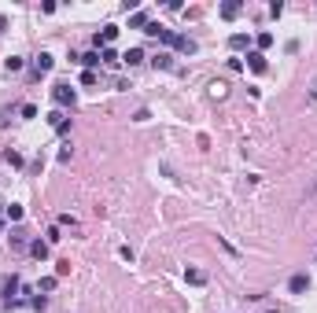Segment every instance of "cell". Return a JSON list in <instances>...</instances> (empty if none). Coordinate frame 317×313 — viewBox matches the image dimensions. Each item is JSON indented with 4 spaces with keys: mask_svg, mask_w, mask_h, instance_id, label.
I'll return each mask as SVG.
<instances>
[{
    "mask_svg": "<svg viewBox=\"0 0 317 313\" xmlns=\"http://www.w3.org/2000/svg\"><path fill=\"white\" fill-rule=\"evenodd\" d=\"M22 55H7V59H4V66H7V74H18V70H22Z\"/></svg>",
    "mask_w": 317,
    "mask_h": 313,
    "instance_id": "18",
    "label": "cell"
},
{
    "mask_svg": "<svg viewBox=\"0 0 317 313\" xmlns=\"http://www.w3.org/2000/svg\"><path fill=\"white\" fill-rule=\"evenodd\" d=\"M210 96H214V100H225V96H229V85H225V81H210Z\"/></svg>",
    "mask_w": 317,
    "mask_h": 313,
    "instance_id": "17",
    "label": "cell"
},
{
    "mask_svg": "<svg viewBox=\"0 0 317 313\" xmlns=\"http://www.w3.org/2000/svg\"><path fill=\"white\" fill-rule=\"evenodd\" d=\"M22 247H26V240H22V236L15 232V236H11V251H22Z\"/></svg>",
    "mask_w": 317,
    "mask_h": 313,
    "instance_id": "26",
    "label": "cell"
},
{
    "mask_svg": "<svg viewBox=\"0 0 317 313\" xmlns=\"http://www.w3.org/2000/svg\"><path fill=\"white\" fill-rule=\"evenodd\" d=\"M55 284H59V277H41V284H37V295H41V291H55Z\"/></svg>",
    "mask_w": 317,
    "mask_h": 313,
    "instance_id": "20",
    "label": "cell"
},
{
    "mask_svg": "<svg viewBox=\"0 0 317 313\" xmlns=\"http://www.w3.org/2000/svg\"><path fill=\"white\" fill-rule=\"evenodd\" d=\"M148 22H152V15H148V11H133V15H129V30H148Z\"/></svg>",
    "mask_w": 317,
    "mask_h": 313,
    "instance_id": "8",
    "label": "cell"
},
{
    "mask_svg": "<svg viewBox=\"0 0 317 313\" xmlns=\"http://www.w3.org/2000/svg\"><path fill=\"white\" fill-rule=\"evenodd\" d=\"M18 288H22V280H18L15 273H11V277H4V280H0V295H4V306H7V310L15 306V291H18Z\"/></svg>",
    "mask_w": 317,
    "mask_h": 313,
    "instance_id": "2",
    "label": "cell"
},
{
    "mask_svg": "<svg viewBox=\"0 0 317 313\" xmlns=\"http://www.w3.org/2000/svg\"><path fill=\"white\" fill-rule=\"evenodd\" d=\"M18 115H22V118H37V107H33V103H22V107H18Z\"/></svg>",
    "mask_w": 317,
    "mask_h": 313,
    "instance_id": "23",
    "label": "cell"
},
{
    "mask_svg": "<svg viewBox=\"0 0 317 313\" xmlns=\"http://www.w3.org/2000/svg\"><path fill=\"white\" fill-rule=\"evenodd\" d=\"M240 11H244V4H236V0H225V4L218 7V15L225 18V22H232V18H236Z\"/></svg>",
    "mask_w": 317,
    "mask_h": 313,
    "instance_id": "6",
    "label": "cell"
},
{
    "mask_svg": "<svg viewBox=\"0 0 317 313\" xmlns=\"http://www.w3.org/2000/svg\"><path fill=\"white\" fill-rule=\"evenodd\" d=\"M247 66H251L255 74H266V70H269V63H266L262 52H247Z\"/></svg>",
    "mask_w": 317,
    "mask_h": 313,
    "instance_id": "7",
    "label": "cell"
},
{
    "mask_svg": "<svg viewBox=\"0 0 317 313\" xmlns=\"http://www.w3.org/2000/svg\"><path fill=\"white\" fill-rule=\"evenodd\" d=\"M63 240V232H59V225H55V229H48V243H59Z\"/></svg>",
    "mask_w": 317,
    "mask_h": 313,
    "instance_id": "27",
    "label": "cell"
},
{
    "mask_svg": "<svg viewBox=\"0 0 317 313\" xmlns=\"http://www.w3.org/2000/svg\"><path fill=\"white\" fill-rule=\"evenodd\" d=\"M177 52H181V55H195V52H199V44H195L192 37H177Z\"/></svg>",
    "mask_w": 317,
    "mask_h": 313,
    "instance_id": "10",
    "label": "cell"
},
{
    "mask_svg": "<svg viewBox=\"0 0 317 313\" xmlns=\"http://www.w3.org/2000/svg\"><path fill=\"white\" fill-rule=\"evenodd\" d=\"M55 277H70V262H67V258L55 262Z\"/></svg>",
    "mask_w": 317,
    "mask_h": 313,
    "instance_id": "22",
    "label": "cell"
},
{
    "mask_svg": "<svg viewBox=\"0 0 317 313\" xmlns=\"http://www.w3.org/2000/svg\"><path fill=\"white\" fill-rule=\"evenodd\" d=\"M310 199H317V181H314V188H310Z\"/></svg>",
    "mask_w": 317,
    "mask_h": 313,
    "instance_id": "29",
    "label": "cell"
},
{
    "mask_svg": "<svg viewBox=\"0 0 317 313\" xmlns=\"http://www.w3.org/2000/svg\"><path fill=\"white\" fill-rule=\"evenodd\" d=\"M269 15H273V18L284 15V4H281V0H273V4H269Z\"/></svg>",
    "mask_w": 317,
    "mask_h": 313,
    "instance_id": "25",
    "label": "cell"
},
{
    "mask_svg": "<svg viewBox=\"0 0 317 313\" xmlns=\"http://www.w3.org/2000/svg\"><path fill=\"white\" fill-rule=\"evenodd\" d=\"M266 313H277V310H266Z\"/></svg>",
    "mask_w": 317,
    "mask_h": 313,
    "instance_id": "30",
    "label": "cell"
},
{
    "mask_svg": "<svg viewBox=\"0 0 317 313\" xmlns=\"http://www.w3.org/2000/svg\"><path fill=\"white\" fill-rule=\"evenodd\" d=\"M52 66H55V59H52L48 52H41V55H37V59H33V78H41V74H48Z\"/></svg>",
    "mask_w": 317,
    "mask_h": 313,
    "instance_id": "4",
    "label": "cell"
},
{
    "mask_svg": "<svg viewBox=\"0 0 317 313\" xmlns=\"http://www.w3.org/2000/svg\"><path fill=\"white\" fill-rule=\"evenodd\" d=\"M30 254H33L37 262H44V258H48V240H33L30 243Z\"/></svg>",
    "mask_w": 317,
    "mask_h": 313,
    "instance_id": "11",
    "label": "cell"
},
{
    "mask_svg": "<svg viewBox=\"0 0 317 313\" xmlns=\"http://www.w3.org/2000/svg\"><path fill=\"white\" fill-rule=\"evenodd\" d=\"M310 100H314V103H317V81H314V85H310Z\"/></svg>",
    "mask_w": 317,
    "mask_h": 313,
    "instance_id": "28",
    "label": "cell"
},
{
    "mask_svg": "<svg viewBox=\"0 0 317 313\" xmlns=\"http://www.w3.org/2000/svg\"><path fill=\"white\" fill-rule=\"evenodd\" d=\"M0 229H4V221H0Z\"/></svg>",
    "mask_w": 317,
    "mask_h": 313,
    "instance_id": "32",
    "label": "cell"
},
{
    "mask_svg": "<svg viewBox=\"0 0 317 313\" xmlns=\"http://www.w3.org/2000/svg\"><path fill=\"white\" fill-rule=\"evenodd\" d=\"M229 48H232V52L251 48V37H247V33H232V37H229Z\"/></svg>",
    "mask_w": 317,
    "mask_h": 313,
    "instance_id": "9",
    "label": "cell"
},
{
    "mask_svg": "<svg viewBox=\"0 0 317 313\" xmlns=\"http://www.w3.org/2000/svg\"><path fill=\"white\" fill-rule=\"evenodd\" d=\"M52 100H55V107H74V100H78V96H74V89L67 81H55L52 85Z\"/></svg>",
    "mask_w": 317,
    "mask_h": 313,
    "instance_id": "1",
    "label": "cell"
},
{
    "mask_svg": "<svg viewBox=\"0 0 317 313\" xmlns=\"http://www.w3.org/2000/svg\"><path fill=\"white\" fill-rule=\"evenodd\" d=\"M152 66H155V70H177V63H173L170 52H155L152 55Z\"/></svg>",
    "mask_w": 317,
    "mask_h": 313,
    "instance_id": "5",
    "label": "cell"
},
{
    "mask_svg": "<svg viewBox=\"0 0 317 313\" xmlns=\"http://www.w3.org/2000/svg\"><path fill=\"white\" fill-rule=\"evenodd\" d=\"M100 63H107V66H118V63H122V55H118L115 48H104V52H100Z\"/></svg>",
    "mask_w": 317,
    "mask_h": 313,
    "instance_id": "15",
    "label": "cell"
},
{
    "mask_svg": "<svg viewBox=\"0 0 317 313\" xmlns=\"http://www.w3.org/2000/svg\"><path fill=\"white\" fill-rule=\"evenodd\" d=\"M22 206H18V203H11V206H4V217H7V221H22Z\"/></svg>",
    "mask_w": 317,
    "mask_h": 313,
    "instance_id": "19",
    "label": "cell"
},
{
    "mask_svg": "<svg viewBox=\"0 0 317 313\" xmlns=\"http://www.w3.org/2000/svg\"><path fill=\"white\" fill-rule=\"evenodd\" d=\"M4 162L11 166V169H22V166H26V162H22V155H18L15 148H7V151H4Z\"/></svg>",
    "mask_w": 317,
    "mask_h": 313,
    "instance_id": "13",
    "label": "cell"
},
{
    "mask_svg": "<svg viewBox=\"0 0 317 313\" xmlns=\"http://www.w3.org/2000/svg\"><path fill=\"white\" fill-rule=\"evenodd\" d=\"M81 85H85V89H92V85H96V70H85V74H81Z\"/></svg>",
    "mask_w": 317,
    "mask_h": 313,
    "instance_id": "24",
    "label": "cell"
},
{
    "mask_svg": "<svg viewBox=\"0 0 317 313\" xmlns=\"http://www.w3.org/2000/svg\"><path fill=\"white\" fill-rule=\"evenodd\" d=\"M144 59H148L144 48H129V52L122 55V63H126V66H137V63H144Z\"/></svg>",
    "mask_w": 317,
    "mask_h": 313,
    "instance_id": "12",
    "label": "cell"
},
{
    "mask_svg": "<svg viewBox=\"0 0 317 313\" xmlns=\"http://www.w3.org/2000/svg\"><path fill=\"white\" fill-rule=\"evenodd\" d=\"M0 210H4V203H0Z\"/></svg>",
    "mask_w": 317,
    "mask_h": 313,
    "instance_id": "31",
    "label": "cell"
},
{
    "mask_svg": "<svg viewBox=\"0 0 317 313\" xmlns=\"http://www.w3.org/2000/svg\"><path fill=\"white\" fill-rule=\"evenodd\" d=\"M78 63L85 66V70H92V66H100V52H85V55H78Z\"/></svg>",
    "mask_w": 317,
    "mask_h": 313,
    "instance_id": "16",
    "label": "cell"
},
{
    "mask_svg": "<svg viewBox=\"0 0 317 313\" xmlns=\"http://www.w3.org/2000/svg\"><path fill=\"white\" fill-rule=\"evenodd\" d=\"M288 291H292V295H306V291H310V277H306V273H295V277L288 280Z\"/></svg>",
    "mask_w": 317,
    "mask_h": 313,
    "instance_id": "3",
    "label": "cell"
},
{
    "mask_svg": "<svg viewBox=\"0 0 317 313\" xmlns=\"http://www.w3.org/2000/svg\"><path fill=\"white\" fill-rule=\"evenodd\" d=\"M262 48H273V33H258V52Z\"/></svg>",
    "mask_w": 317,
    "mask_h": 313,
    "instance_id": "21",
    "label": "cell"
},
{
    "mask_svg": "<svg viewBox=\"0 0 317 313\" xmlns=\"http://www.w3.org/2000/svg\"><path fill=\"white\" fill-rule=\"evenodd\" d=\"M184 280L195 284V288H203V284H207V273H199V269H184Z\"/></svg>",
    "mask_w": 317,
    "mask_h": 313,
    "instance_id": "14",
    "label": "cell"
}]
</instances>
